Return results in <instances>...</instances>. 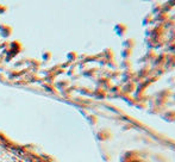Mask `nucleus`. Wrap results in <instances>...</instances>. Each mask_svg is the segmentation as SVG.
Masks as SVG:
<instances>
[{
  "label": "nucleus",
  "mask_w": 175,
  "mask_h": 162,
  "mask_svg": "<svg viewBox=\"0 0 175 162\" xmlns=\"http://www.w3.org/2000/svg\"><path fill=\"white\" fill-rule=\"evenodd\" d=\"M123 45L125 47V49H132V47L135 45V42H134L132 38H129V40H126L123 43Z\"/></svg>",
  "instance_id": "f03ea898"
},
{
  "label": "nucleus",
  "mask_w": 175,
  "mask_h": 162,
  "mask_svg": "<svg viewBox=\"0 0 175 162\" xmlns=\"http://www.w3.org/2000/svg\"><path fill=\"white\" fill-rule=\"evenodd\" d=\"M121 55H123V57H124V59H128L129 56L131 55V49H125V51H123Z\"/></svg>",
  "instance_id": "7ed1b4c3"
},
{
  "label": "nucleus",
  "mask_w": 175,
  "mask_h": 162,
  "mask_svg": "<svg viewBox=\"0 0 175 162\" xmlns=\"http://www.w3.org/2000/svg\"><path fill=\"white\" fill-rule=\"evenodd\" d=\"M116 30H117V34L119 35V36H123V35L125 34V31H126V26L125 25H123V24H118L117 26H116Z\"/></svg>",
  "instance_id": "f257e3e1"
}]
</instances>
